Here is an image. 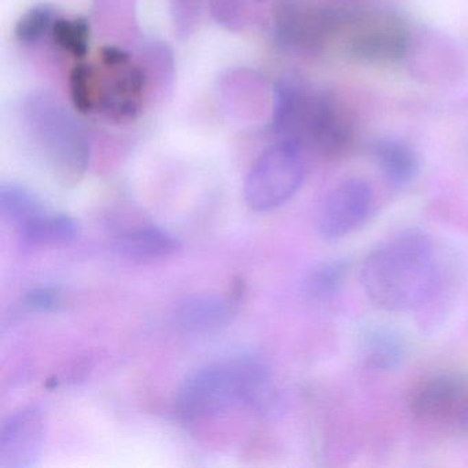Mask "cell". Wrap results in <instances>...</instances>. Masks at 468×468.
Here are the masks:
<instances>
[{
    "label": "cell",
    "instance_id": "6da1fadb",
    "mask_svg": "<svg viewBox=\"0 0 468 468\" xmlns=\"http://www.w3.org/2000/svg\"><path fill=\"white\" fill-rule=\"evenodd\" d=\"M442 265L434 242L419 229L399 232L367 256L361 284L372 303L386 312L430 308L442 292Z\"/></svg>",
    "mask_w": 468,
    "mask_h": 468
},
{
    "label": "cell",
    "instance_id": "7a4b0ae2",
    "mask_svg": "<svg viewBox=\"0 0 468 468\" xmlns=\"http://www.w3.org/2000/svg\"><path fill=\"white\" fill-rule=\"evenodd\" d=\"M24 127L46 168L62 185H75L90 163V141L79 120L45 92L32 94L23 106Z\"/></svg>",
    "mask_w": 468,
    "mask_h": 468
},
{
    "label": "cell",
    "instance_id": "3957f363",
    "mask_svg": "<svg viewBox=\"0 0 468 468\" xmlns=\"http://www.w3.org/2000/svg\"><path fill=\"white\" fill-rule=\"evenodd\" d=\"M272 124L281 142L301 150L312 146L327 155L344 152L352 135L346 120L331 100L292 83H282L275 89Z\"/></svg>",
    "mask_w": 468,
    "mask_h": 468
},
{
    "label": "cell",
    "instance_id": "277c9868",
    "mask_svg": "<svg viewBox=\"0 0 468 468\" xmlns=\"http://www.w3.org/2000/svg\"><path fill=\"white\" fill-rule=\"evenodd\" d=\"M256 358L210 364L191 374L180 386L175 413L183 423H194L245 405Z\"/></svg>",
    "mask_w": 468,
    "mask_h": 468
},
{
    "label": "cell",
    "instance_id": "5b68a950",
    "mask_svg": "<svg viewBox=\"0 0 468 468\" xmlns=\"http://www.w3.org/2000/svg\"><path fill=\"white\" fill-rule=\"evenodd\" d=\"M305 176L301 149L286 142H279L265 150L245 182V201L259 212L275 209L289 201Z\"/></svg>",
    "mask_w": 468,
    "mask_h": 468
},
{
    "label": "cell",
    "instance_id": "8992f818",
    "mask_svg": "<svg viewBox=\"0 0 468 468\" xmlns=\"http://www.w3.org/2000/svg\"><path fill=\"white\" fill-rule=\"evenodd\" d=\"M374 204L368 183L349 179L341 183L325 198L319 215V231L324 239H339L361 226Z\"/></svg>",
    "mask_w": 468,
    "mask_h": 468
},
{
    "label": "cell",
    "instance_id": "52a82bcc",
    "mask_svg": "<svg viewBox=\"0 0 468 468\" xmlns=\"http://www.w3.org/2000/svg\"><path fill=\"white\" fill-rule=\"evenodd\" d=\"M45 434V415L39 408L13 413L0 429V467H34L42 454Z\"/></svg>",
    "mask_w": 468,
    "mask_h": 468
},
{
    "label": "cell",
    "instance_id": "ba28073f",
    "mask_svg": "<svg viewBox=\"0 0 468 468\" xmlns=\"http://www.w3.org/2000/svg\"><path fill=\"white\" fill-rule=\"evenodd\" d=\"M336 26L333 13L303 2H284L276 12V34L292 48H314Z\"/></svg>",
    "mask_w": 468,
    "mask_h": 468
},
{
    "label": "cell",
    "instance_id": "9c48e42d",
    "mask_svg": "<svg viewBox=\"0 0 468 468\" xmlns=\"http://www.w3.org/2000/svg\"><path fill=\"white\" fill-rule=\"evenodd\" d=\"M242 297L240 284L229 297L216 294H193L179 301L175 309V320L179 328L188 334H210L231 323L237 314Z\"/></svg>",
    "mask_w": 468,
    "mask_h": 468
},
{
    "label": "cell",
    "instance_id": "30bf717a",
    "mask_svg": "<svg viewBox=\"0 0 468 468\" xmlns=\"http://www.w3.org/2000/svg\"><path fill=\"white\" fill-rule=\"evenodd\" d=\"M467 385L454 375H438L421 382L410 396V412L423 420L459 418L468 404Z\"/></svg>",
    "mask_w": 468,
    "mask_h": 468
},
{
    "label": "cell",
    "instance_id": "8fae6325",
    "mask_svg": "<svg viewBox=\"0 0 468 468\" xmlns=\"http://www.w3.org/2000/svg\"><path fill=\"white\" fill-rule=\"evenodd\" d=\"M111 78L100 89L98 108L114 122L133 120L142 111L146 78L138 67L127 64L106 67Z\"/></svg>",
    "mask_w": 468,
    "mask_h": 468
},
{
    "label": "cell",
    "instance_id": "7c38bea8",
    "mask_svg": "<svg viewBox=\"0 0 468 468\" xmlns=\"http://www.w3.org/2000/svg\"><path fill=\"white\" fill-rule=\"evenodd\" d=\"M358 353L368 368L379 372L393 371L407 358V339L388 325H369L360 334Z\"/></svg>",
    "mask_w": 468,
    "mask_h": 468
},
{
    "label": "cell",
    "instance_id": "4fadbf2b",
    "mask_svg": "<svg viewBox=\"0 0 468 468\" xmlns=\"http://www.w3.org/2000/svg\"><path fill=\"white\" fill-rule=\"evenodd\" d=\"M114 249L120 256L135 261L166 259L176 253L180 242L175 235L160 227L142 226L117 238Z\"/></svg>",
    "mask_w": 468,
    "mask_h": 468
},
{
    "label": "cell",
    "instance_id": "5bb4252c",
    "mask_svg": "<svg viewBox=\"0 0 468 468\" xmlns=\"http://www.w3.org/2000/svg\"><path fill=\"white\" fill-rule=\"evenodd\" d=\"M408 42L404 31L399 24L379 23L368 26L353 42V51L360 58L374 61H390L399 58L407 51Z\"/></svg>",
    "mask_w": 468,
    "mask_h": 468
},
{
    "label": "cell",
    "instance_id": "9a60e30c",
    "mask_svg": "<svg viewBox=\"0 0 468 468\" xmlns=\"http://www.w3.org/2000/svg\"><path fill=\"white\" fill-rule=\"evenodd\" d=\"M372 154L386 179L399 187L410 185L420 171L418 155L399 139H379L372 147Z\"/></svg>",
    "mask_w": 468,
    "mask_h": 468
},
{
    "label": "cell",
    "instance_id": "2e32d148",
    "mask_svg": "<svg viewBox=\"0 0 468 468\" xmlns=\"http://www.w3.org/2000/svg\"><path fill=\"white\" fill-rule=\"evenodd\" d=\"M18 231L24 248L64 245L75 239L78 235V224L70 216L46 210L43 215L21 226Z\"/></svg>",
    "mask_w": 468,
    "mask_h": 468
},
{
    "label": "cell",
    "instance_id": "e0dca14e",
    "mask_svg": "<svg viewBox=\"0 0 468 468\" xmlns=\"http://www.w3.org/2000/svg\"><path fill=\"white\" fill-rule=\"evenodd\" d=\"M46 210L43 202L28 188L15 183L0 187V213L18 229L43 215Z\"/></svg>",
    "mask_w": 468,
    "mask_h": 468
},
{
    "label": "cell",
    "instance_id": "ac0fdd59",
    "mask_svg": "<svg viewBox=\"0 0 468 468\" xmlns=\"http://www.w3.org/2000/svg\"><path fill=\"white\" fill-rule=\"evenodd\" d=\"M349 262L330 260L317 265L305 281V292L316 301H328L339 294L346 283Z\"/></svg>",
    "mask_w": 468,
    "mask_h": 468
},
{
    "label": "cell",
    "instance_id": "d6986e66",
    "mask_svg": "<svg viewBox=\"0 0 468 468\" xmlns=\"http://www.w3.org/2000/svg\"><path fill=\"white\" fill-rule=\"evenodd\" d=\"M54 42L75 58H84L90 48V26L84 18L57 20L51 32Z\"/></svg>",
    "mask_w": 468,
    "mask_h": 468
},
{
    "label": "cell",
    "instance_id": "ffe728a7",
    "mask_svg": "<svg viewBox=\"0 0 468 468\" xmlns=\"http://www.w3.org/2000/svg\"><path fill=\"white\" fill-rule=\"evenodd\" d=\"M70 97L76 111L91 113L98 108L100 87L94 69L89 65H78L70 75Z\"/></svg>",
    "mask_w": 468,
    "mask_h": 468
},
{
    "label": "cell",
    "instance_id": "44dd1931",
    "mask_svg": "<svg viewBox=\"0 0 468 468\" xmlns=\"http://www.w3.org/2000/svg\"><path fill=\"white\" fill-rule=\"evenodd\" d=\"M56 21L50 7L45 5L32 7L18 20L16 26V37L23 45H37L43 37L53 32Z\"/></svg>",
    "mask_w": 468,
    "mask_h": 468
},
{
    "label": "cell",
    "instance_id": "7402d4cb",
    "mask_svg": "<svg viewBox=\"0 0 468 468\" xmlns=\"http://www.w3.org/2000/svg\"><path fill=\"white\" fill-rule=\"evenodd\" d=\"M61 303V292L53 287H37L24 295V305L31 311L42 314L58 311Z\"/></svg>",
    "mask_w": 468,
    "mask_h": 468
},
{
    "label": "cell",
    "instance_id": "603a6c76",
    "mask_svg": "<svg viewBox=\"0 0 468 468\" xmlns=\"http://www.w3.org/2000/svg\"><path fill=\"white\" fill-rule=\"evenodd\" d=\"M215 2V16L221 23L231 24L238 15L237 4L242 0H213Z\"/></svg>",
    "mask_w": 468,
    "mask_h": 468
},
{
    "label": "cell",
    "instance_id": "cb8c5ba5",
    "mask_svg": "<svg viewBox=\"0 0 468 468\" xmlns=\"http://www.w3.org/2000/svg\"><path fill=\"white\" fill-rule=\"evenodd\" d=\"M101 59H102L105 67H119V65L127 64L130 62V56L125 53L124 50L119 48H105L101 54Z\"/></svg>",
    "mask_w": 468,
    "mask_h": 468
},
{
    "label": "cell",
    "instance_id": "d4e9b609",
    "mask_svg": "<svg viewBox=\"0 0 468 468\" xmlns=\"http://www.w3.org/2000/svg\"><path fill=\"white\" fill-rule=\"evenodd\" d=\"M457 419H459L460 429L463 430L464 434L468 435V404L465 405L464 410H462Z\"/></svg>",
    "mask_w": 468,
    "mask_h": 468
}]
</instances>
